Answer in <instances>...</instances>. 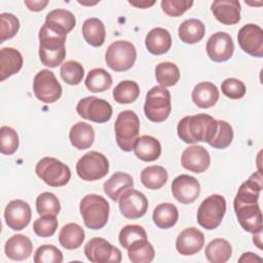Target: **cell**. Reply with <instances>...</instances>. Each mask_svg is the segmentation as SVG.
<instances>
[{"label": "cell", "mask_w": 263, "mask_h": 263, "mask_svg": "<svg viewBox=\"0 0 263 263\" xmlns=\"http://www.w3.org/2000/svg\"><path fill=\"white\" fill-rule=\"evenodd\" d=\"M218 129L217 120L209 114L200 113L182 118L177 126L178 137L187 144L206 142L214 139Z\"/></svg>", "instance_id": "6da1fadb"}, {"label": "cell", "mask_w": 263, "mask_h": 263, "mask_svg": "<svg viewBox=\"0 0 263 263\" xmlns=\"http://www.w3.org/2000/svg\"><path fill=\"white\" fill-rule=\"evenodd\" d=\"M66 36L64 32L44 23L39 31V58L49 68L60 66L66 58Z\"/></svg>", "instance_id": "7a4b0ae2"}, {"label": "cell", "mask_w": 263, "mask_h": 263, "mask_svg": "<svg viewBox=\"0 0 263 263\" xmlns=\"http://www.w3.org/2000/svg\"><path fill=\"white\" fill-rule=\"evenodd\" d=\"M79 210L84 225L89 229H101L108 222L110 205L108 201L101 195H85L80 201Z\"/></svg>", "instance_id": "3957f363"}, {"label": "cell", "mask_w": 263, "mask_h": 263, "mask_svg": "<svg viewBox=\"0 0 263 263\" xmlns=\"http://www.w3.org/2000/svg\"><path fill=\"white\" fill-rule=\"evenodd\" d=\"M233 206L236 218L246 231L253 234L262 231V212L257 198L235 195Z\"/></svg>", "instance_id": "277c9868"}, {"label": "cell", "mask_w": 263, "mask_h": 263, "mask_svg": "<svg viewBox=\"0 0 263 263\" xmlns=\"http://www.w3.org/2000/svg\"><path fill=\"white\" fill-rule=\"evenodd\" d=\"M114 130L119 148L125 152L132 151L140 132L138 115L132 110L121 111L115 120Z\"/></svg>", "instance_id": "5b68a950"}, {"label": "cell", "mask_w": 263, "mask_h": 263, "mask_svg": "<svg viewBox=\"0 0 263 263\" xmlns=\"http://www.w3.org/2000/svg\"><path fill=\"white\" fill-rule=\"evenodd\" d=\"M172 111V101L170 91L161 86H154L148 90L144 104L146 117L152 122H162L167 119Z\"/></svg>", "instance_id": "8992f818"}, {"label": "cell", "mask_w": 263, "mask_h": 263, "mask_svg": "<svg viewBox=\"0 0 263 263\" xmlns=\"http://www.w3.org/2000/svg\"><path fill=\"white\" fill-rule=\"evenodd\" d=\"M35 173L46 185L62 187L68 184L71 179V171L68 165L53 157H43L36 166Z\"/></svg>", "instance_id": "52a82bcc"}, {"label": "cell", "mask_w": 263, "mask_h": 263, "mask_svg": "<svg viewBox=\"0 0 263 263\" xmlns=\"http://www.w3.org/2000/svg\"><path fill=\"white\" fill-rule=\"evenodd\" d=\"M137 59L135 45L126 40H117L111 43L105 54L107 66L115 72L129 70Z\"/></svg>", "instance_id": "ba28073f"}, {"label": "cell", "mask_w": 263, "mask_h": 263, "mask_svg": "<svg viewBox=\"0 0 263 263\" xmlns=\"http://www.w3.org/2000/svg\"><path fill=\"white\" fill-rule=\"evenodd\" d=\"M225 213L226 200L224 196L213 194L200 203L197 210V222L202 228L213 230L221 224Z\"/></svg>", "instance_id": "9c48e42d"}, {"label": "cell", "mask_w": 263, "mask_h": 263, "mask_svg": "<svg viewBox=\"0 0 263 263\" xmlns=\"http://www.w3.org/2000/svg\"><path fill=\"white\" fill-rule=\"evenodd\" d=\"M109 172V161L107 157L98 152L89 151L85 153L76 164V173L83 181H97L104 178Z\"/></svg>", "instance_id": "30bf717a"}, {"label": "cell", "mask_w": 263, "mask_h": 263, "mask_svg": "<svg viewBox=\"0 0 263 263\" xmlns=\"http://www.w3.org/2000/svg\"><path fill=\"white\" fill-rule=\"evenodd\" d=\"M33 91L39 101L45 104H51L61 98L63 88L53 72L43 69L34 77Z\"/></svg>", "instance_id": "8fae6325"}, {"label": "cell", "mask_w": 263, "mask_h": 263, "mask_svg": "<svg viewBox=\"0 0 263 263\" xmlns=\"http://www.w3.org/2000/svg\"><path fill=\"white\" fill-rule=\"evenodd\" d=\"M84 255L92 263H119L121 251L102 237H93L84 246Z\"/></svg>", "instance_id": "7c38bea8"}, {"label": "cell", "mask_w": 263, "mask_h": 263, "mask_svg": "<svg viewBox=\"0 0 263 263\" xmlns=\"http://www.w3.org/2000/svg\"><path fill=\"white\" fill-rule=\"evenodd\" d=\"M76 111L80 117L97 123L109 121L113 112L109 102L97 97L81 99L76 106Z\"/></svg>", "instance_id": "4fadbf2b"}, {"label": "cell", "mask_w": 263, "mask_h": 263, "mask_svg": "<svg viewBox=\"0 0 263 263\" xmlns=\"http://www.w3.org/2000/svg\"><path fill=\"white\" fill-rule=\"evenodd\" d=\"M120 213L127 219H139L143 217L148 209V199L140 191L129 188L118 198Z\"/></svg>", "instance_id": "5bb4252c"}, {"label": "cell", "mask_w": 263, "mask_h": 263, "mask_svg": "<svg viewBox=\"0 0 263 263\" xmlns=\"http://www.w3.org/2000/svg\"><path fill=\"white\" fill-rule=\"evenodd\" d=\"M240 48L255 58L263 57V30L255 24H248L240 28L237 34Z\"/></svg>", "instance_id": "9a60e30c"}, {"label": "cell", "mask_w": 263, "mask_h": 263, "mask_svg": "<svg viewBox=\"0 0 263 263\" xmlns=\"http://www.w3.org/2000/svg\"><path fill=\"white\" fill-rule=\"evenodd\" d=\"M205 49L212 61L222 63L228 61L232 57L234 44L229 34L225 32H217L209 38Z\"/></svg>", "instance_id": "2e32d148"}, {"label": "cell", "mask_w": 263, "mask_h": 263, "mask_svg": "<svg viewBox=\"0 0 263 263\" xmlns=\"http://www.w3.org/2000/svg\"><path fill=\"white\" fill-rule=\"evenodd\" d=\"M6 225L12 230H23L32 218V211L28 202L22 199H14L8 202L4 211Z\"/></svg>", "instance_id": "e0dca14e"}, {"label": "cell", "mask_w": 263, "mask_h": 263, "mask_svg": "<svg viewBox=\"0 0 263 263\" xmlns=\"http://www.w3.org/2000/svg\"><path fill=\"white\" fill-rule=\"evenodd\" d=\"M172 193L179 202L192 203L200 194V184L192 176L180 175L172 183Z\"/></svg>", "instance_id": "ac0fdd59"}, {"label": "cell", "mask_w": 263, "mask_h": 263, "mask_svg": "<svg viewBox=\"0 0 263 263\" xmlns=\"http://www.w3.org/2000/svg\"><path fill=\"white\" fill-rule=\"evenodd\" d=\"M211 162L209 151L199 145H193L186 148L181 156V164L187 171L195 174L205 172Z\"/></svg>", "instance_id": "d6986e66"}, {"label": "cell", "mask_w": 263, "mask_h": 263, "mask_svg": "<svg viewBox=\"0 0 263 263\" xmlns=\"http://www.w3.org/2000/svg\"><path fill=\"white\" fill-rule=\"evenodd\" d=\"M203 245L204 235L195 227L184 229L176 239V249L183 256H191L198 253Z\"/></svg>", "instance_id": "ffe728a7"}, {"label": "cell", "mask_w": 263, "mask_h": 263, "mask_svg": "<svg viewBox=\"0 0 263 263\" xmlns=\"http://www.w3.org/2000/svg\"><path fill=\"white\" fill-rule=\"evenodd\" d=\"M211 10L223 25L231 26L240 21V4L236 0H218L211 5Z\"/></svg>", "instance_id": "44dd1931"}, {"label": "cell", "mask_w": 263, "mask_h": 263, "mask_svg": "<svg viewBox=\"0 0 263 263\" xmlns=\"http://www.w3.org/2000/svg\"><path fill=\"white\" fill-rule=\"evenodd\" d=\"M23 55L13 47H3L0 50V80L16 74L23 67Z\"/></svg>", "instance_id": "7402d4cb"}, {"label": "cell", "mask_w": 263, "mask_h": 263, "mask_svg": "<svg viewBox=\"0 0 263 263\" xmlns=\"http://www.w3.org/2000/svg\"><path fill=\"white\" fill-rule=\"evenodd\" d=\"M4 251L9 259L23 261L31 256L33 245L28 236L24 234H14L5 242Z\"/></svg>", "instance_id": "603a6c76"}, {"label": "cell", "mask_w": 263, "mask_h": 263, "mask_svg": "<svg viewBox=\"0 0 263 263\" xmlns=\"http://www.w3.org/2000/svg\"><path fill=\"white\" fill-rule=\"evenodd\" d=\"M145 45L152 54L160 55L166 53L172 46V36L166 29L153 28L146 35Z\"/></svg>", "instance_id": "cb8c5ba5"}, {"label": "cell", "mask_w": 263, "mask_h": 263, "mask_svg": "<svg viewBox=\"0 0 263 263\" xmlns=\"http://www.w3.org/2000/svg\"><path fill=\"white\" fill-rule=\"evenodd\" d=\"M133 150L139 159L150 162L158 159L160 156L161 145L156 138L145 135L137 139Z\"/></svg>", "instance_id": "d4e9b609"}, {"label": "cell", "mask_w": 263, "mask_h": 263, "mask_svg": "<svg viewBox=\"0 0 263 263\" xmlns=\"http://www.w3.org/2000/svg\"><path fill=\"white\" fill-rule=\"evenodd\" d=\"M191 98L197 107L208 109L213 107L218 102L219 90L218 87L212 82H199L194 86Z\"/></svg>", "instance_id": "484cf974"}, {"label": "cell", "mask_w": 263, "mask_h": 263, "mask_svg": "<svg viewBox=\"0 0 263 263\" xmlns=\"http://www.w3.org/2000/svg\"><path fill=\"white\" fill-rule=\"evenodd\" d=\"M134 187V180L130 175L123 172L114 173L105 183L104 192L112 200H118L119 196L127 189Z\"/></svg>", "instance_id": "4316f807"}, {"label": "cell", "mask_w": 263, "mask_h": 263, "mask_svg": "<svg viewBox=\"0 0 263 263\" xmlns=\"http://www.w3.org/2000/svg\"><path fill=\"white\" fill-rule=\"evenodd\" d=\"M69 139L74 148L78 150H85L93 144L95 130L90 124L79 121L71 127L69 132Z\"/></svg>", "instance_id": "83f0119b"}, {"label": "cell", "mask_w": 263, "mask_h": 263, "mask_svg": "<svg viewBox=\"0 0 263 263\" xmlns=\"http://www.w3.org/2000/svg\"><path fill=\"white\" fill-rule=\"evenodd\" d=\"M85 238L83 228L76 223H68L64 225L59 233V241L61 246L67 250H75L81 247Z\"/></svg>", "instance_id": "f1b7e54d"}, {"label": "cell", "mask_w": 263, "mask_h": 263, "mask_svg": "<svg viewBox=\"0 0 263 263\" xmlns=\"http://www.w3.org/2000/svg\"><path fill=\"white\" fill-rule=\"evenodd\" d=\"M82 35L89 45L95 47L102 46L106 38L105 25L97 17L87 18L82 25Z\"/></svg>", "instance_id": "f546056e"}, {"label": "cell", "mask_w": 263, "mask_h": 263, "mask_svg": "<svg viewBox=\"0 0 263 263\" xmlns=\"http://www.w3.org/2000/svg\"><path fill=\"white\" fill-rule=\"evenodd\" d=\"M205 33V26L197 18H189L184 21L178 29L179 38L187 44L199 42Z\"/></svg>", "instance_id": "4dcf8cb0"}, {"label": "cell", "mask_w": 263, "mask_h": 263, "mask_svg": "<svg viewBox=\"0 0 263 263\" xmlns=\"http://www.w3.org/2000/svg\"><path fill=\"white\" fill-rule=\"evenodd\" d=\"M204 255L211 263H225L232 255V247L228 240L216 238L208 243Z\"/></svg>", "instance_id": "1f68e13d"}, {"label": "cell", "mask_w": 263, "mask_h": 263, "mask_svg": "<svg viewBox=\"0 0 263 263\" xmlns=\"http://www.w3.org/2000/svg\"><path fill=\"white\" fill-rule=\"evenodd\" d=\"M152 218L157 227L161 229H168L177 223L179 212L175 204L171 202H163L156 205L153 211Z\"/></svg>", "instance_id": "d6a6232c"}, {"label": "cell", "mask_w": 263, "mask_h": 263, "mask_svg": "<svg viewBox=\"0 0 263 263\" xmlns=\"http://www.w3.org/2000/svg\"><path fill=\"white\" fill-rule=\"evenodd\" d=\"M140 179L146 188L157 190L164 186L168 179V174L166 170L160 165H151L141 172Z\"/></svg>", "instance_id": "836d02e7"}, {"label": "cell", "mask_w": 263, "mask_h": 263, "mask_svg": "<svg viewBox=\"0 0 263 263\" xmlns=\"http://www.w3.org/2000/svg\"><path fill=\"white\" fill-rule=\"evenodd\" d=\"M127 255L133 263H150L154 259L155 251L147 238H141L128 247Z\"/></svg>", "instance_id": "e575fe53"}, {"label": "cell", "mask_w": 263, "mask_h": 263, "mask_svg": "<svg viewBox=\"0 0 263 263\" xmlns=\"http://www.w3.org/2000/svg\"><path fill=\"white\" fill-rule=\"evenodd\" d=\"M45 23L59 29L65 34L71 32L76 25L74 14L67 9H53L46 14Z\"/></svg>", "instance_id": "d590c367"}, {"label": "cell", "mask_w": 263, "mask_h": 263, "mask_svg": "<svg viewBox=\"0 0 263 263\" xmlns=\"http://www.w3.org/2000/svg\"><path fill=\"white\" fill-rule=\"evenodd\" d=\"M112 85L111 75L103 68H96L88 72L85 78V86L91 92H103Z\"/></svg>", "instance_id": "8d00e7d4"}, {"label": "cell", "mask_w": 263, "mask_h": 263, "mask_svg": "<svg viewBox=\"0 0 263 263\" xmlns=\"http://www.w3.org/2000/svg\"><path fill=\"white\" fill-rule=\"evenodd\" d=\"M140 96V87L136 81H120L113 89V99L119 104L134 103Z\"/></svg>", "instance_id": "74e56055"}, {"label": "cell", "mask_w": 263, "mask_h": 263, "mask_svg": "<svg viewBox=\"0 0 263 263\" xmlns=\"http://www.w3.org/2000/svg\"><path fill=\"white\" fill-rule=\"evenodd\" d=\"M155 77L161 86H173L180 79V70L172 62H162L155 67Z\"/></svg>", "instance_id": "f35d334b"}, {"label": "cell", "mask_w": 263, "mask_h": 263, "mask_svg": "<svg viewBox=\"0 0 263 263\" xmlns=\"http://www.w3.org/2000/svg\"><path fill=\"white\" fill-rule=\"evenodd\" d=\"M36 210L40 216H58L61 211V203L53 193L43 192L36 198Z\"/></svg>", "instance_id": "ab89813d"}, {"label": "cell", "mask_w": 263, "mask_h": 263, "mask_svg": "<svg viewBox=\"0 0 263 263\" xmlns=\"http://www.w3.org/2000/svg\"><path fill=\"white\" fill-rule=\"evenodd\" d=\"M61 77L69 85H77L82 81L84 69L77 61H67L61 66Z\"/></svg>", "instance_id": "60d3db41"}, {"label": "cell", "mask_w": 263, "mask_h": 263, "mask_svg": "<svg viewBox=\"0 0 263 263\" xmlns=\"http://www.w3.org/2000/svg\"><path fill=\"white\" fill-rule=\"evenodd\" d=\"M17 133L10 126L3 125L0 128V151L4 155L13 154L18 148Z\"/></svg>", "instance_id": "b9f144b4"}, {"label": "cell", "mask_w": 263, "mask_h": 263, "mask_svg": "<svg viewBox=\"0 0 263 263\" xmlns=\"http://www.w3.org/2000/svg\"><path fill=\"white\" fill-rule=\"evenodd\" d=\"M218 122V129L214 137V139L209 143L210 146L216 149H225L232 143L233 140V129L232 126L224 121V120H217Z\"/></svg>", "instance_id": "7bdbcfd3"}, {"label": "cell", "mask_w": 263, "mask_h": 263, "mask_svg": "<svg viewBox=\"0 0 263 263\" xmlns=\"http://www.w3.org/2000/svg\"><path fill=\"white\" fill-rule=\"evenodd\" d=\"M20 29L18 18L8 12H3L0 14V43L5 40L12 38Z\"/></svg>", "instance_id": "ee69618b"}, {"label": "cell", "mask_w": 263, "mask_h": 263, "mask_svg": "<svg viewBox=\"0 0 263 263\" xmlns=\"http://www.w3.org/2000/svg\"><path fill=\"white\" fill-rule=\"evenodd\" d=\"M58 219L57 216H40L33 223L34 232L40 237H49L54 234L58 229Z\"/></svg>", "instance_id": "f6af8a7d"}, {"label": "cell", "mask_w": 263, "mask_h": 263, "mask_svg": "<svg viewBox=\"0 0 263 263\" xmlns=\"http://www.w3.org/2000/svg\"><path fill=\"white\" fill-rule=\"evenodd\" d=\"M35 263H61L63 253L52 245L40 246L34 254Z\"/></svg>", "instance_id": "bcb514c9"}, {"label": "cell", "mask_w": 263, "mask_h": 263, "mask_svg": "<svg viewBox=\"0 0 263 263\" xmlns=\"http://www.w3.org/2000/svg\"><path fill=\"white\" fill-rule=\"evenodd\" d=\"M118 238L120 245L127 250L135 240L147 238V233L140 225H126L120 230Z\"/></svg>", "instance_id": "7dc6e473"}, {"label": "cell", "mask_w": 263, "mask_h": 263, "mask_svg": "<svg viewBox=\"0 0 263 263\" xmlns=\"http://www.w3.org/2000/svg\"><path fill=\"white\" fill-rule=\"evenodd\" d=\"M222 92L229 99L238 100L246 93L245 83L236 78H227L221 83Z\"/></svg>", "instance_id": "c3c4849f"}, {"label": "cell", "mask_w": 263, "mask_h": 263, "mask_svg": "<svg viewBox=\"0 0 263 263\" xmlns=\"http://www.w3.org/2000/svg\"><path fill=\"white\" fill-rule=\"evenodd\" d=\"M193 5L189 0H162L161 8L170 16H180Z\"/></svg>", "instance_id": "681fc988"}, {"label": "cell", "mask_w": 263, "mask_h": 263, "mask_svg": "<svg viewBox=\"0 0 263 263\" xmlns=\"http://www.w3.org/2000/svg\"><path fill=\"white\" fill-rule=\"evenodd\" d=\"M48 4L47 0H25V5L28 7L31 11H41L45 8V6Z\"/></svg>", "instance_id": "f907efd6"}, {"label": "cell", "mask_w": 263, "mask_h": 263, "mask_svg": "<svg viewBox=\"0 0 263 263\" xmlns=\"http://www.w3.org/2000/svg\"><path fill=\"white\" fill-rule=\"evenodd\" d=\"M238 261L239 262H261L262 259L256 254L248 252V253H243L242 256L238 259Z\"/></svg>", "instance_id": "816d5d0a"}, {"label": "cell", "mask_w": 263, "mask_h": 263, "mask_svg": "<svg viewBox=\"0 0 263 263\" xmlns=\"http://www.w3.org/2000/svg\"><path fill=\"white\" fill-rule=\"evenodd\" d=\"M128 3L133 6H136L138 8H148L150 6H152L155 1H146V0H143V1H128Z\"/></svg>", "instance_id": "f5cc1de1"}, {"label": "cell", "mask_w": 263, "mask_h": 263, "mask_svg": "<svg viewBox=\"0 0 263 263\" xmlns=\"http://www.w3.org/2000/svg\"><path fill=\"white\" fill-rule=\"evenodd\" d=\"M261 234H262V231L260 232H257L254 234V237H253V241L254 243L260 249L262 250V243H261Z\"/></svg>", "instance_id": "db71d44e"}]
</instances>
